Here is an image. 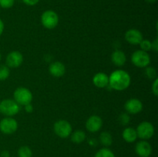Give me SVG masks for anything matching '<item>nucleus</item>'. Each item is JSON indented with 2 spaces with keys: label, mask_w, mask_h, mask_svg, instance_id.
I'll use <instances>...</instances> for the list:
<instances>
[{
  "label": "nucleus",
  "mask_w": 158,
  "mask_h": 157,
  "mask_svg": "<svg viewBox=\"0 0 158 157\" xmlns=\"http://www.w3.org/2000/svg\"><path fill=\"white\" fill-rule=\"evenodd\" d=\"M14 100L21 106L31 103L32 100V94L29 89L25 87H19L15 90L13 93Z\"/></svg>",
  "instance_id": "3"
},
{
  "label": "nucleus",
  "mask_w": 158,
  "mask_h": 157,
  "mask_svg": "<svg viewBox=\"0 0 158 157\" xmlns=\"http://www.w3.org/2000/svg\"><path fill=\"white\" fill-rule=\"evenodd\" d=\"M111 60L115 66H123L126 63L127 57L124 52L121 50H116L111 55Z\"/></svg>",
  "instance_id": "16"
},
{
  "label": "nucleus",
  "mask_w": 158,
  "mask_h": 157,
  "mask_svg": "<svg viewBox=\"0 0 158 157\" xmlns=\"http://www.w3.org/2000/svg\"><path fill=\"white\" fill-rule=\"evenodd\" d=\"M41 22L47 29H52L57 26L59 23V16L56 12L52 10H46L42 14Z\"/></svg>",
  "instance_id": "5"
},
{
  "label": "nucleus",
  "mask_w": 158,
  "mask_h": 157,
  "mask_svg": "<svg viewBox=\"0 0 158 157\" xmlns=\"http://www.w3.org/2000/svg\"><path fill=\"white\" fill-rule=\"evenodd\" d=\"M151 89H152V92L155 96H157L158 95V79L157 78H155L152 84V87H151Z\"/></svg>",
  "instance_id": "27"
},
{
  "label": "nucleus",
  "mask_w": 158,
  "mask_h": 157,
  "mask_svg": "<svg viewBox=\"0 0 158 157\" xmlns=\"http://www.w3.org/2000/svg\"><path fill=\"white\" fill-rule=\"evenodd\" d=\"M24 107L25 111H26V112H28V113H31V112L33 111V106H32V105L31 104V103L26 105V106H24Z\"/></svg>",
  "instance_id": "29"
},
{
  "label": "nucleus",
  "mask_w": 158,
  "mask_h": 157,
  "mask_svg": "<svg viewBox=\"0 0 158 157\" xmlns=\"http://www.w3.org/2000/svg\"><path fill=\"white\" fill-rule=\"evenodd\" d=\"M145 1L148 3H154L155 2H157V0H145Z\"/></svg>",
  "instance_id": "34"
},
{
  "label": "nucleus",
  "mask_w": 158,
  "mask_h": 157,
  "mask_svg": "<svg viewBox=\"0 0 158 157\" xmlns=\"http://www.w3.org/2000/svg\"><path fill=\"white\" fill-rule=\"evenodd\" d=\"M3 31H4V22H3L2 20L0 18V35L2 34Z\"/></svg>",
  "instance_id": "32"
},
{
  "label": "nucleus",
  "mask_w": 158,
  "mask_h": 157,
  "mask_svg": "<svg viewBox=\"0 0 158 157\" xmlns=\"http://www.w3.org/2000/svg\"><path fill=\"white\" fill-rule=\"evenodd\" d=\"M125 39L131 45H139L143 40V35L137 29H131L125 33Z\"/></svg>",
  "instance_id": "13"
},
{
  "label": "nucleus",
  "mask_w": 158,
  "mask_h": 157,
  "mask_svg": "<svg viewBox=\"0 0 158 157\" xmlns=\"http://www.w3.org/2000/svg\"><path fill=\"white\" fill-rule=\"evenodd\" d=\"M85 139H86V134L82 130L75 131L71 135L72 142L74 143H77V144H80V143H83Z\"/></svg>",
  "instance_id": "18"
},
{
  "label": "nucleus",
  "mask_w": 158,
  "mask_h": 157,
  "mask_svg": "<svg viewBox=\"0 0 158 157\" xmlns=\"http://www.w3.org/2000/svg\"><path fill=\"white\" fill-rule=\"evenodd\" d=\"M137 138L143 140H147L151 139L154 134V127L150 122H142L138 125L137 129Z\"/></svg>",
  "instance_id": "7"
},
{
  "label": "nucleus",
  "mask_w": 158,
  "mask_h": 157,
  "mask_svg": "<svg viewBox=\"0 0 158 157\" xmlns=\"http://www.w3.org/2000/svg\"><path fill=\"white\" fill-rule=\"evenodd\" d=\"M100 142L103 146H110L113 143L112 135L108 132H103L100 135Z\"/></svg>",
  "instance_id": "19"
},
{
  "label": "nucleus",
  "mask_w": 158,
  "mask_h": 157,
  "mask_svg": "<svg viewBox=\"0 0 158 157\" xmlns=\"http://www.w3.org/2000/svg\"><path fill=\"white\" fill-rule=\"evenodd\" d=\"M49 72L54 77H61L66 72V67L64 64L60 62H54L49 66Z\"/></svg>",
  "instance_id": "14"
},
{
  "label": "nucleus",
  "mask_w": 158,
  "mask_h": 157,
  "mask_svg": "<svg viewBox=\"0 0 158 157\" xmlns=\"http://www.w3.org/2000/svg\"><path fill=\"white\" fill-rule=\"evenodd\" d=\"M1 59H2V55L1 53H0V61H1Z\"/></svg>",
  "instance_id": "35"
},
{
  "label": "nucleus",
  "mask_w": 158,
  "mask_h": 157,
  "mask_svg": "<svg viewBox=\"0 0 158 157\" xmlns=\"http://www.w3.org/2000/svg\"><path fill=\"white\" fill-rule=\"evenodd\" d=\"M93 83L97 87L105 88L109 86V76L104 72H98L93 78Z\"/></svg>",
  "instance_id": "15"
},
{
  "label": "nucleus",
  "mask_w": 158,
  "mask_h": 157,
  "mask_svg": "<svg viewBox=\"0 0 158 157\" xmlns=\"http://www.w3.org/2000/svg\"><path fill=\"white\" fill-rule=\"evenodd\" d=\"M6 66L9 68H18L23 64V54L19 51H12L6 57Z\"/></svg>",
  "instance_id": "9"
},
{
  "label": "nucleus",
  "mask_w": 158,
  "mask_h": 157,
  "mask_svg": "<svg viewBox=\"0 0 158 157\" xmlns=\"http://www.w3.org/2000/svg\"><path fill=\"white\" fill-rule=\"evenodd\" d=\"M19 111V105L13 99H3L0 102V113L6 115L7 117H12L16 115Z\"/></svg>",
  "instance_id": "2"
},
{
  "label": "nucleus",
  "mask_w": 158,
  "mask_h": 157,
  "mask_svg": "<svg viewBox=\"0 0 158 157\" xmlns=\"http://www.w3.org/2000/svg\"><path fill=\"white\" fill-rule=\"evenodd\" d=\"M53 129L56 135L60 138H67L72 133V126L68 121L60 119L54 123Z\"/></svg>",
  "instance_id": "6"
},
{
  "label": "nucleus",
  "mask_w": 158,
  "mask_h": 157,
  "mask_svg": "<svg viewBox=\"0 0 158 157\" xmlns=\"http://www.w3.org/2000/svg\"><path fill=\"white\" fill-rule=\"evenodd\" d=\"M140 49L141 50L148 52V51L151 50V47H152V42L148 39H143L140 42Z\"/></svg>",
  "instance_id": "24"
},
{
  "label": "nucleus",
  "mask_w": 158,
  "mask_h": 157,
  "mask_svg": "<svg viewBox=\"0 0 158 157\" xmlns=\"http://www.w3.org/2000/svg\"><path fill=\"white\" fill-rule=\"evenodd\" d=\"M39 1H40V0H23V2L25 4H26L27 6H35V5H36L37 3L39 2Z\"/></svg>",
  "instance_id": "28"
},
{
  "label": "nucleus",
  "mask_w": 158,
  "mask_h": 157,
  "mask_svg": "<svg viewBox=\"0 0 158 157\" xmlns=\"http://www.w3.org/2000/svg\"><path fill=\"white\" fill-rule=\"evenodd\" d=\"M19 157H32V152L30 148L27 146H23L19 149L18 150Z\"/></svg>",
  "instance_id": "21"
},
{
  "label": "nucleus",
  "mask_w": 158,
  "mask_h": 157,
  "mask_svg": "<svg viewBox=\"0 0 158 157\" xmlns=\"http://www.w3.org/2000/svg\"><path fill=\"white\" fill-rule=\"evenodd\" d=\"M131 62L138 68H146L151 63L149 54L143 50H137L131 55Z\"/></svg>",
  "instance_id": "4"
},
{
  "label": "nucleus",
  "mask_w": 158,
  "mask_h": 157,
  "mask_svg": "<svg viewBox=\"0 0 158 157\" xmlns=\"http://www.w3.org/2000/svg\"><path fill=\"white\" fill-rule=\"evenodd\" d=\"M135 152L140 157H150L152 154V146L146 140H142L136 145Z\"/></svg>",
  "instance_id": "10"
},
{
  "label": "nucleus",
  "mask_w": 158,
  "mask_h": 157,
  "mask_svg": "<svg viewBox=\"0 0 158 157\" xmlns=\"http://www.w3.org/2000/svg\"><path fill=\"white\" fill-rule=\"evenodd\" d=\"M18 129V123L12 117H6L0 121V131L6 135H11Z\"/></svg>",
  "instance_id": "8"
},
{
  "label": "nucleus",
  "mask_w": 158,
  "mask_h": 157,
  "mask_svg": "<svg viewBox=\"0 0 158 157\" xmlns=\"http://www.w3.org/2000/svg\"><path fill=\"white\" fill-rule=\"evenodd\" d=\"M10 75L9 68L7 66L0 65V81H4L7 79Z\"/></svg>",
  "instance_id": "22"
},
{
  "label": "nucleus",
  "mask_w": 158,
  "mask_h": 157,
  "mask_svg": "<svg viewBox=\"0 0 158 157\" xmlns=\"http://www.w3.org/2000/svg\"><path fill=\"white\" fill-rule=\"evenodd\" d=\"M131 76L127 72L122 69L114 71L109 76V86L117 91L125 90L131 85Z\"/></svg>",
  "instance_id": "1"
},
{
  "label": "nucleus",
  "mask_w": 158,
  "mask_h": 157,
  "mask_svg": "<svg viewBox=\"0 0 158 157\" xmlns=\"http://www.w3.org/2000/svg\"><path fill=\"white\" fill-rule=\"evenodd\" d=\"M151 49L154 50L155 52H157L158 51V38H155L154 42H152V47H151Z\"/></svg>",
  "instance_id": "30"
},
{
  "label": "nucleus",
  "mask_w": 158,
  "mask_h": 157,
  "mask_svg": "<svg viewBox=\"0 0 158 157\" xmlns=\"http://www.w3.org/2000/svg\"><path fill=\"white\" fill-rule=\"evenodd\" d=\"M103 126V119L99 115H92L86 122V128L89 132H97Z\"/></svg>",
  "instance_id": "11"
},
{
  "label": "nucleus",
  "mask_w": 158,
  "mask_h": 157,
  "mask_svg": "<svg viewBox=\"0 0 158 157\" xmlns=\"http://www.w3.org/2000/svg\"><path fill=\"white\" fill-rule=\"evenodd\" d=\"M145 75L149 79H155L157 78V71L154 67L147 66L145 69Z\"/></svg>",
  "instance_id": "23"
},
{
  "label": "nucleus",
  "mask_w": 158,
  "mask_h": 157,
  "mask_svg": "<svg viewBox=\"0 0 158 157\" xmlns=\"http://www.w3.org/2000/svg\"><path fill=\"white\" fill-rule=\"evenodd\" d=\"M94 157H116L114 152L108 148H103L97 152Z\"/></svg>",
  "instance_id": "20"
},
{
  "label": "nucleus",
  "mask_w": 158,
  "mask_h": 157,
  "mask_svg": "<svg viewBox=\"0 0 158 157\" xmlns=\"http://www.w3.org/2000/svg\"><path fill=\"white\" fill-rule=\"evenodd\" d=\"M122 136L123 139L127 142V143H134L136 141L137 139V131L132 127H127L123 131L122 133Z\"/></svg>",
  "instance_id": "17"
},
{
  "label": "nucleus",
  "mask_w": 158,
  "mask_h": 157,
  "mask_svg": "<svg viewBox=\"0 0 158 157\" xmlns=\"http://www.w3.org/2000/svg\"><path fill=\"white\" fill-rule=\"evenodd\" d=\"M130 120H131V118L127 113H123L119 116V122L120 123V124L123 125V126L127 125L130 123Z\"/></svg>",
  "instance_id": "26"
},
{
  "label": "nucleus",
  "mask_w": 158,
  "mask_h": 157,
  "mask_svg": "<svg viewBox=\"0 0 158 157\" xmlns=\"http://www.w3.org/2000/svg\"><path fill=\"white\" fill-rule=\"evenodd\" d=\"M89 144L92 146H95L97 144V142L96 141V139H91L89 141Z\"/></svg>",
  "instance_id": "33"
},
{
  "label": "nucleus",
  "mask_w": 158,
  "mask_h": 157,
  "mask_svg": "<svg viewBox=\"0 0 158 157\" xmlns=\"http://www.w3.org/2000/svg\"><path fill=\"white\" fill-rule=\"evenodd\" d=\"M127 112L130 114H137L143 109V104L141 101L137 99H131L127 100L124 105Z\"/></svg>",
  "instance_id": "12"
},
{
  "label": "nucleus",
  "mask_w": 158,
  "mask_h": 157,
  "mask_svg": "<svg viewBox=\"0 0 158 157\" xmlns=\"http://www.w3.org/2000/svg\"><path fill=\"white\" fill-rule=\"evenodd\" d=\"M15 0H0V6L3 9H9L12 7Z\"/></svg>",
  "instance_id": "25"
},
{
  "label": "nucleus",
  "mask_w": 158,
  "mask_h": 157,
  "mask_svg": "<svg viewBox=\"0 0 158 157\" xmlns=\"http://www.w3.org/2000/svg\"><path fill=\"white\" fill-rule=\"evenodd\" d=\"M0 157H10V152L8 150H2L0 153Z\"/></svg>",
  "instance_id": "31"
}]
</instances>
